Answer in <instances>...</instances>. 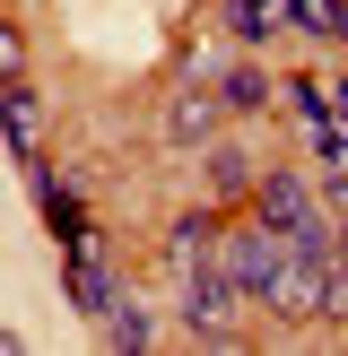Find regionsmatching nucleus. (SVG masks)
<instances>
[{
  "instance_id": "f257e3e1",
  "label": "nucleus",
  "mask_w": 348,
  "mask_h": 356,
  "mask_svg": "<svg viewBox=\"0 0 348 356\" xmlns=\"http://www.w3.org/2000/svg\"><path fill=\"white\" fill-rule=\"evenodd\" d=\"M253 218H261V226H278L287 243H305V252H340V226L322 218V191H313L305 174H261Z\"/></svg>"
},
{
  "instance_id": "f03ea898",
  "label": "nucleus",
  "mask_w": 348,
  "mask_h": 356,
  "mask_svg": "<svg viewBox=\"0 0 348 356\" xmlns=\"http://www.w3.org/2000/svg\"><path fill=\"white\" fill-rule=\"evenodd\" d=\"M235 313H244V278L226 261H209V270L183 278V330L200 348H235Z\"/></svg>"
},
{
  "instance_id": "7ed1b4c3",
  "label": "nucleus",
  "mask_w": 348,
  "mask_h": 356,
  "mask_svg": "<svg viewBox=\"0 0 348 356\" xmlns=\"http://www.w3.org/2000/svg\"><path fill=\"white\" fill-rule=\"evenodd\" d=\"M70 305H79L87 322H104V313L122 305V287H113V270H104L96 235H87V243H70Z\"/></svg>"
},
{
  "instance_id": "20e7f679",
  "label": "nucleus",
  "mask_w": 348,
  "mask_h": 356,
  "mask_svg": "<svg viewBox=\"0 0 348 356\" xmlns=\"http://www.w3.org/2000/svg\"><path fill=\"white\" fill-rule=\"evenodd\" d=\"M218 113H226L218 87H191L183 79V96L166 104V139H174V148H209V139H218Z\"/></svg>"
},
{
  "instance_id": "39448f33",
  "label": "nucleus",
  "mask_w": 348,
  "mask_h": 356,
  "mask_svg": "<svg viewBox=\"0 0 348 356\" xmlns=\"http://www.w3.org/2000/svg\"><path fill=\"white\" fill-rule=\"evenodd\" d=\"M218 235H226V226L209 218V209L174 218V235H166V278H174V287H183L191 270H209V261H218Z\"/></svg>"
},
{
  "instance_id": "423d86ee",
  "label": "nucleus",
  "mask_w": 348,
  "mask_h": 356,
  "mask_svg": "<svg viewBox=\"0 0 348 356\" xmlns=\"http://www.w3.org/2000/svg\"><path fill=\"white\" fill-rule=\"evenodd\" d=\"M218 26L235 35V44H270V35H287V26H296V0H226Z\"/></svg>"
},
{
  "instance_id": "0eeeda50",
  "label": "nucleus",
  "mask_w": 348,
  "mask_h": 356,
  "mask_svg": "<svg viewBox=\"0 0 348 356\" xmlns=\"http://www.w3.org/2000/svg\"><path fill=\"white\" fill-rule=\"evenodd\" d=\"M200 165H209V191H218V200H253V191H261L253 156H244L235 139H209V148H200Z\"/></svg>"
},
{
  "instance_id": "6e6552de",
  "label": "nucleus",
  "mask_w": 348,
  "mask_h": 356,
  "mask_svg": "<svg viewBox=\"0 0 348 356\" xmlns=\"http://www.w3.org/2000/svg\"><path fill=\"white\" fill-rule=\"evenodd\" d=\"M0 131H9V156H17V165H35L44 113H35V87H26V79H9V96H0Z\"/></svg>"
},
{
  "instance_id": "1a4fd4ad",
  "label": "nucleus",
  "mask_w": 348,
  "mask_h": 356,
  "mask_svg": "<svg viewBox=\"0 0 348 356\" xmlns=\"http://www.w3.org/2000/svg\"><path fill=\"white\" fill-rule=\"evenodd\" d=\"M218 96H226V113H261V104H270L278 87H270V70L235 61V70H226V79H218Z\"/></svg>"
},
{
  "instance_id": "9d476101",
  "label": "nucleus",
  "mask_w": 348,
  "mask_h": 356,
  "mask_svg": "<svg viewBox=\"0 0 348 356\" xmlns=\"http://www.w3.org/2000/svg\"><path fill=\"white\" fill-rule=\"evenodd\" d=\"M104 348H122V356H139V348H157V322H148V313L131 305V296H122V305L104 313Z\"/></svg>"
},
{
  "instance_id": "9b49d317",
  "label": "nucleus",
  "mask_w": 348,
  "mask_h": 356,
  "mask_svg": "<svg viewBox=\"0 0 348 356\" xmlns=\"http://www.w3.org/2000/svg\"><path fill=\"white\" fill-rule=\"evenodd\" d=\"M296 26H305V35H331V44H340V0H296Z\"/></svg>"
},
{
  "instance_id": "f8f14e48",
  "label": "nucleus",
  "mask_w": 348,
  "mask_h": 356,
  "mask_svg": "<svg viewBox=\"0 0 348 356\" xmlns=\"http://www.w3.org/2000/svg\"><path fill=\"white\" fill-rule=\"evenodd\" d=\"M340 44H348V0H340Z\"/></svg>"
}]
</instances>
